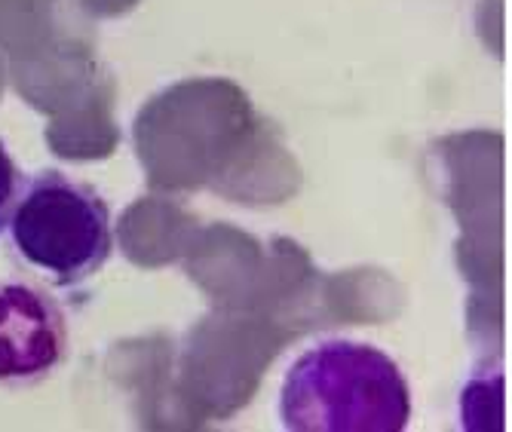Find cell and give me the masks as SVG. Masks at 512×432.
I'll use <instances>...</instances> for the list:
<instances>
[{"mask_svg":"<svg viewBox=\"0 0 512 432\" xmlns=\"http://www.w3.org/2000/svg\"><path fill=\"white\" fill-rule=\"evenodd\" d=\"M411 390L399 365L359 341H322L304 350L279 390V423L292 432H402Z\"/></svg>","mask_w":512,"mask_h":432,"instance_id":"obj_1","label":"cell"},{"mask_svg":"<svg viewBox=\"0 0 512 432\" xmlns=\"http://www.w3.org/2000/svg\"><path fill=\"white\" fill-rule=\"evenodd\" d=\"M68 319L56 298L22 279H0V387H34L68 359Z\"/></svg>","mask_w":512,"mask_h":432,"instance_id":"obj_3","label":"cell"},{"mask_svg":"<svg viewBox=\"0 0 512 432\" xmlns=\"http://www.w3.org/2000/svg\"><path fill=\"white\" fill-rule=\"evenodd\" d=\"M22 187H25V178H22V169L16 166V160L10 157L7 144L0 141V233L10 227V218H13V209L22 197Z\"/></svg>","mask_w":512,"mask_h":432,"instance_id":"obj_4","label":"cell"},{"mask_svg":"<svg viewBox=\"0 0 512 432\" xmlns=\"http://www.w3.org/2000/svg\"><path fill=\"white\" fill-rule=\"evenodd\" d=\"M7 230L19 258L59 288L92 279L114 252L105 197L59 169H43L25 181Z\"/></svg>","mask_w":512,"mask_h":432,"instance_id":"obj_2","label":"cell"}]
</instances>
